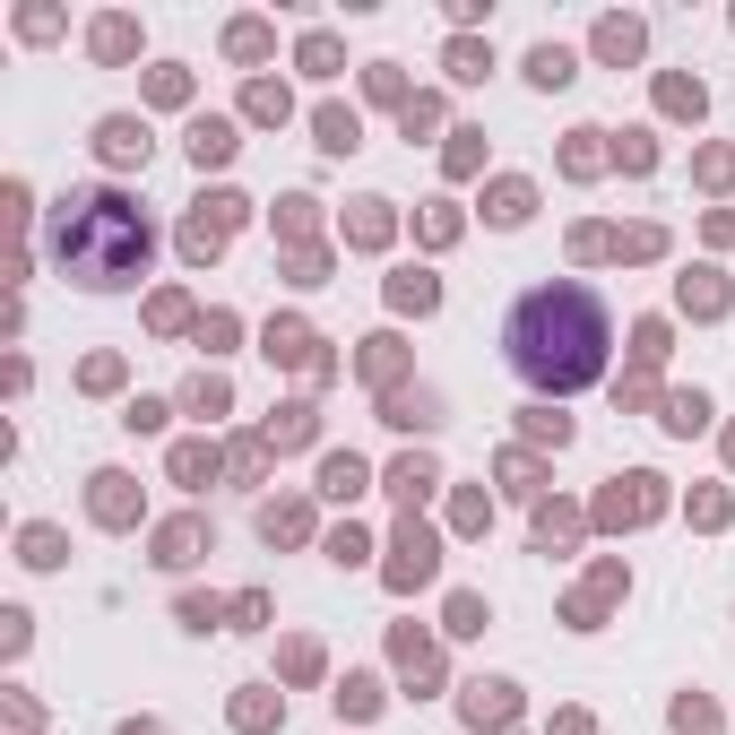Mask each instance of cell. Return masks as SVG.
Segmentation results:
<instances>
[{"label": "cell", "instance_id": "6da1fadb", "mask_svg": "<svg viewBox=\"0 0 735 735\" xmlns=\"http://www.w3.org/2000/svg\"><path fill=\"white\" fill-rule=\"evenodd\" d=\"M502 347H510V364L528 372L537 389L571 398V389L606 381L614 321H606V303H598L589 286H537V294H519V303H510Z\"/></svg>", "mask_w": 735, "mask_h": 735}, {"label": "cell", "instance_id": "7a4b0ae2", "mask_svg": "<svg viewBox=\"0 0 735 735\" xmlns=\"http://www.w3.org/2000/svg\"><path fill=\"white\" fill-rule=\"evenodd\" d=\"M52 251H61V268L79 286H130L147 268V217L122 191H79V200H61Z\"/></svg>", "mask_w": 735, "mask_h": 735}, {"label": "cell", "instance_id": "3957f363", "mask_svg": "<svg viewBox=\"0 0 735 735\" xmlns=\"http://www.w3.org/2000/svg\"><path fill=\"white\" fill-rule=\"evenodd\" d=\"M96 138H105V156H113V165H147V130H138V122H105Z\"/></svg>", "mask_w": 735, "mask_h": 735}, {"label": "cell", "instance_id": "277c9868", "mask_svg": "<svg viewBox=\"0 0 735 735\" xmlns=\"http://www.w3.org/2000/svg\"><path fill=\"white\" fill-rule=\"evenodd\" d=\"M528 79H537V87H563V79H571V52H563V44H537V52H528Z\"/></svg>", "mask_w": 735, "mask_h": 735}, {"label": "cell", "instance_id": "5b68a950", "mask_svg": "<svg viewBox=\"0 0 735 735\" xmlns=\"http://www.w3.org/2000/svg\"><path fill=\"white\" fill-rule=\"evenodd\" d=\"M191 156H200V165H226V156H234V130H226V122H200V130H191Z\"/></svg>", "mask_w": 735, "mask_h": 735}, {"label": "cell", "instance_id": "8992f818", "mask_svg": "<svg viewBox=\"0 0 735 735\" xmlns=\"http://www.w3.org/2000/svg\"><path fill=\"white\" fill-rule=\"evenodd\" d=\"M598 52H606V61H631V52H640V26H631V17H606V26H598Z\"/></svg>", "mask_w": 735, "mask_h": 735}, {"label": "cell", "instance_id": "52a82bcc", "mask_svg": "<svg viewBox=\"0 0 735 735\" xmlns=\"http://www.w3.org/2000/svg\"><path fill=\"white\" fill-rule=\"evenodd\" d=\"M468 719H510V684H477V701H468Z\"/></svg>", "mask_w": 735, "mask_h": 735}, {"label": "cell", "instance_id": "ba28073f", "mask_svg": "<svg viewBox=\"0 0 735 735\" xmlns=\"http://www.w3.org/2000/svg\"><path fill=\"white\" fill-rule=\"evenodd\" d=\"M321 147H356V113H321Z\"/></svg>", "mask_w": 735, "mask_h": 735}, {"label": "cell", "instance_id": "9c48e42d", "mask_svg": "<svg viewBox=\"0 0 735 735\" xmlns=\"http://www.w3.org/2000/svg\"><path fill=\"white\" fill-rule=\"evenodd\" d=\"M321 485H329V493H356V485H364V468H356V459H329V477H321Z\"/></svg>", "mask_w": 735, "mask_h": 735}]
</instances>
